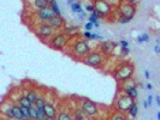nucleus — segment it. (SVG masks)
<instances>
[{
	"label": "nucleus",
	"instance_id": "obj_44",
	"mask_svg": "<svg viewBox=\"0 0 160 120\" xmlns=\"http://www.w3.org/2000/svg\"><path fill=\"white\" fill-rule=\"evenodd\" d=\"M137 43H143V40H142V37L140 36H137Z\"/></svg>",
	"mask_w": 160,
	"mask_h": 120
},
{
	"label": "nucleus",
	"instance_id": "obj_15",
	"mask_svg": "<svg viewBox=\"0 0 160 120\" xmlns=\"http://www.w3.org/2000/svg\"><path fill=\"white\" fill-rule=\"evenodd\" d=\"M70 7H71V11H72V12H75V13L78 15V18H80V19H83V17H84V11L82 10L80 2L75 1V2H72V4L70 5Z\"/></svg>",
	"mask_w": 160,
	"mask_h": 120
},
{
	"label": "nucleus",
	"instance_id": "obj_25",
	"mask_svg": "<svg viewBox=\"0 0 160 120\" xmlns=\"http://www.w3.org/2000/svg\"><path fill=\"white\" fill-rule=\"evenodd\" d=\"M29 111H30V119H38V107L33 104L29 108Z\"/></svg>",
	"mask_w": 160,
	"mask_h": 120
},
{
	"label": "nucleus",
	"instance_id": "obj_2",
	"mask_svg": "<svg viewBox=\"0 0 160 120\" xmlns=\"http://www.w3.org/2000/svg\"><path fill=\"white\" fill-rule=\"evenodd\" d=\"M89 52H90V47L84 40L76 41L72 46V49H71V54L76 58H83Z\"/></svg>",
	"mask_w": 160,
	"mask_h": 120
},
{
	"label": "nucleus",
	"instance_id": "obj_20",
	"mask_svg": "<svg viewBox=\"0 0 160 120\" xmlns=\"http://www.w3.org/2000/svg\"><path fill=\"white\" fill-rule=\"evenodd\" d=\"M125 94L126 95H129L131 99H136L137 97V95H139V91H137V89H136V86L135 85H133V86H129V88H126L125 89Z\"/></svg>",
	"mask_w": 160,
	"mask_h": 120
},
{
	"label": "nucleus",
	"instance_id": "obj_19",
	"mask_svg": "<svg viewBox=\"0 0 160 120\" xmlns=\"http://www.w3.org/2000/svg\"><path fill=\"white\" fill-rule=\"evenodd\" d=\"M17 103L20 104V106H23V107H28V108H30L34 103L31 102V101L29 100L27 96H24V95H22L20 97H18V100H17Z\"/></svg>",
	"mask_w": 160,
	"mask_h": 120
},
{
	"label": "nucleus",
	"instance_id": "obj_42",
	"mask_svg": "<svg viewBox=\"0 0 160 120\" xmlns=\"http://www.w3.org/2000/svg\"><path fill=\"white\" fill-rule=\"evenodd\" d=\"M155 102H157V104H158V106H160V96L159 95H157V96H155Z\"/></svg>",
	"mask_w": 160,
	"mask_h": 120
},
{
	"label": "nucleus",
	"instance_id": "obj_41",
	"mask_svg": "<svg viewBox=\"0 0 160 120\" xmlns=\"http://www.w3.org/2000/svg\"><path fill=\"white\" fill-rule=\"evenodd\" d=\"M144 77H146L147 79L151 77V75H149V71H148V70H146V71H144Z\"/></svg>",
	"mask_w": 160,
	"mask_h": 120
},
{
	"label": "nucleus",
	"instance_id": "obj_30",
	"mask_svg": "<svg viewBox=\"0 0 160 120\" xmlns=\"http://www.w3.org/2000/svg\"><path fill=\"white\" fill-rule=\"evenodd\" d=\"M131 19H133V18H130V17H124V16H120L119 23L120 24H126V23H129Z\"/></svg>",
	"mask_w": 160,
	"mask_h": 120
},
{
	"label": "nucleus",
	"instance_id": "obj_31",
	"mask_svg": "<svg viewBox=\"0 0 160 120\" xmlns=\"http://www.w3.org/2000/svg\"><path fill=\"white\" fill-rule=\"evenodd\" d=\"M83 37H84V39H87V40H92V39H93V36H92L90 30H85V31H84V34H83Z\"/></svg>",
	"mask_w": 160,
	"mask_h": 120
},
{
	"label": "nucleus",
	"instance_id": "obj_35",
	"mask_svg": "<svg viewBox=\"0 0 160 120\" xmlns=\"http://www.w3.org/2000/svg\"><path fill=\"white\" fill-rule=\"evenodd\" d=\"M92 15H93V16H95V17H96L98 19H99V18H102V15H101L100 12H99V11L96 10V9H95V10H94V11L92 12Z\"/></svg>",
	"mask_w": 160,
	"mask_h": 120
},
{
	"label": "nucleus",
	"instance_id": "obj_24",
	"mask_svg": "<svg viewBox=\"0 0 160 120\" xmlns=\"http://www.w3.org/2000/svg\"><path fill=\"white\" fill-rule=\"evenodd\" d=\"M59 120H69V119H72V117H70V113L67 112V111H63V112H60L59 114H58V117H57Z\"/></svg>",
	"mask_w": 160,
	"mask_h": 120
},
{
	"label": "nucleus",
	"instance_id": "obj_38",
	"mask_svg": "<svg viewBox=\"0 0 160 120\" xmlns=\"http://www.w3.org/2000/svg\"><path fill=\"white\" fill-rule=\"evenodd\" d=\"M92 36H93V39H98V40H102V36L99 35V34H92Z\"/></svg>",
	"mask_w": 160,
	"mask_h": 120
},
{
	"label": "nucleus",
	"instance_id": "obj_37",
	"mask_svg": "<svg viewBox=\"0 0 160 120\" xmlns=\"http://www.w3.org/2000/svg\"><path fill=\"white\" fill-rule=\"evenodd\" d=\"M141 37H142L143 42H148V41H149V36H148V34H142Z\"/></svg>",
	"mask_w": 160,
	"mask_h": 120
},
{
	"label": "nucleus",
	"instance_id": "obj_11",
	"mask_svg": "<svg viewBox=\"0 0 160 120\" xmlns=\"http://www.w3.org/2000/svg\"><path fill=\"white\" fill-rule=\"evenodd\" d=\"M116 46H117L116 42H112V41H105V42L100 46L102 54H105V55H110V54H112V52L115 51Z\"/></svg>",
	"mask_w": 160,
	"mask_h": 120
},
{
	"label": "nucleus",
	"instance_id": "obj_5",
	"mask_svg": "<svg viewBox=\"0 0 160 120\" xmlns=\"http://www.w3.org/2000/svg\"><path fill=\"white\" fill-rule=\"evenodd\" d=\"M81 108L84 111V113L89 118H95L98 115V107L93 101L88 99H82L81 100Z\"/></svg>",
	"mask_w": 160,
	"mask_h": 120
},
{
	"label": "nucleus",
	"instance_id": "obj_3",
	"mask_svg": "<svg viewBox=\"0 0 160 120\" xmlns=\"http://www.w3.org/2000/svg\"><path fill=\"white\" fill-rule=\"evenodd\" d=\"M69 41V34H66L65 31L64 33H58L56 34L52 40L49 42V46L53 48V49H57V51H63L64 47L66 46V42Z\"/></svg>",
	"mask_w": 160,
	"mask_h": 120
},
{
	"label": "nucleus",
	"instance_id": "obj_4",
	"mask_svg": "<svg viewBox=\"0 0 160 120\" xmlns=\"http://www.w3.org/2000/svg\"><path fill=\"white\" fill-rule=\"evenodd\" d=\"M133 104H134V99H131V97H130L129 95H126V94H125V95H122V96L118 97L117 101H116V107H117V109L119 111L120 113H123V114L128 113Z\"/></svg>",
	"mask_w": 160,
	"mask_h": 120
},
{
	"label": "nucleus",
	"instance_id": "obj_29",
	"mask_svg": "<svg viewBox=\"0 0 160 120\" xmlns=\"http://www.w3.org/2000/svg\"><path fill=\"white\" fill-rule=\"evenodd\" d=\"M89 22H92V23L94 24L95 28H99V22H98V18H96L95 16L90 15V16H89Z\"/></svg>",
	"mask_w": 160,
	"mask_h": 120
},
{
	"label": "nucleus",
	"instance_id": "obj_17",
	"mask_svg": "<svg viewBox=\"0 0 160 120\" xmlns=\"http://www.w3.org/2000/svg\"><path fill=\"white\" fill-rule=\"evenodd\" d=\"M23 95H24V96H27V97L33 103H35V101L38 100V97H39L38 91H36V90H34V89H28V90H24Z\"/></svg>",
	"mask_w": 160,
	"mask_h": 120
},
{
	"label": "nucleus",
	"instance_id": "obj_18",
	"mask_svg": "<svg viewBox=\"0 0 160 120\" xmlns=\"http://www.w3.org/2000/svg\"><path fill=\"white\" fill-rule=\"evenodd\" d=\"M12 111H13V119H24V115H23V112H22V107L20 104H12Z\"/></svg>",
	"mask_w": 160,
	"mask_h": 120
},
{
	"label": "nucleus",
	"instance_id": "obj_45",
	"mask_svg": "<svg viewBox=\"0 0 160 120\" xmlns=\"http://www.w3.org/2000/svg\"><path fill=\"white\" fill-rule=\"evenodd\" d=\"M147 89H149V90H151V89H153V85H152L151 83H147Z\"/></svg>",
	"mask_w": 160,
	"mask_h": 120
},
{
	"label": "nucleus",
	"instance_id": "obj_32",
	"mask_svg": "<svg viewBox=\"0 0 160 120\" xmlns=\"http://www.w3.org/2000/svg\"><path fill=\"white\" fill-rule=\"evenodd\" d=\"M120 47H122V49H128V46H129V42L125 40H122L119 42Z\"/></svg>",
	"mask_w": 160,
	"mask_h": 120
},
{
	"label": "nucleus",
	"instance_id": "obj_8",
	"mask_svg": "<svg viewBox=\"0 0 160 120\" xmlns=\"http://www.w3.org/2000/svg\"><path fill=\"white\" fill-rule=\"evenodd\" d=\"M54 29L48 24V23H42L41 25H39V29L36 31V35L40 40L45 41L46 39H49L53 35Z\"/></svg>",
	"mask_w": 160,
	"mask_h": 120
},
{
	"label": "nucleus",
	"instance_id": "obj_7",
	"mask_svg": "<svg viewBox=\"0 0 160 120\" xmlns=\"http://www.w3.org/2000/svg\"><path fill=\"white\" fill-rule=\"evenodd\" d=\"M118 9H119L120 15L124 16V17L133 18L135 16V13H136V6H135V4H131V2L125 1V0L120 2Z\"/></svg>",
	"mask_w": 160,
	"mask_h": 120
},
{
	"label": "nucleus",
	"instance_id": "obj_28",
	"mask_svg": "<svg viewBox=\"0 0 160 120\" xmlns=\"http://www.w3.org/2000/svg\"><path fill=\"white\" fill-rule=\"evenodd\" d=\"M20 107H22V112H23L24 119H30V111H29V108L28 107H23V106H20Z\"/></svg>",
	"mask_w": 160,
	"mask_h": 120
},
{
	"label": "nucleus",
	"instance_id": "obj_10",
	"mask_svg": "<svg viewBox=\"0 0 160 120\" xmlns=\"http://www.w3.org/2000/svg\"><path fill=\"white\" fill-rule=\"evenodd\" d=\"M36 16H38V18H39L42 23H48L49 19H51L53 16H56V12L52 10L51 6H48V7H45V9H42V10L36 11Z\"/></svg>",
	"mask_w": 160,
	"mask_h": 120
},
{
	"label": "nucleus",
	"instance_id": "obj_1",
	"mask_svg": "<svg viewBox=\"0 0 160 120\" xmlns=\"http://www.w3.org/2000/svg\"><path fill=\"white\" fill-rule=\"evenodd\" d=\"M134 71H135L134 65L130 64V62H125L115 72V77L118 82H125L128 79H131V77L134 75Z\"/></svg>",
	"mask_w": 160,
	"mask_h": 120
},
{
	"label": "nucleus",
	"instance_id": "obj_39",
	"mask_svg": "<svg viewBox=\"0 0 160 120\" xmlns=\"http://www.w3.org/2000/svg\"><path fill=\"white\" fill-rule=\"evenodd\" d=\"M154 52L157 54H160V46H154Z\"/></svg>",
	"mask_w": 160,
	"mask_h": 120
},
{
	"label": "nucleus",
	"instance_id": "obj_21",
	"mask_svg": "<svg viewBox=\"0 0 160 120\" xmlns=\"http://www.w3.org/2000/svg\"><path fill=\"white\" fill-rule=\"evenodd\" d=\"M72 119H81V120H84V119H89V117L84 113V111L82 108H77L75 111V117H72Z\"/></svg>",
	"mask_w": 160,
	"mask_h": 120
},
{
	"label": "nucleus",
	"instance_id": "obj_43",
	"mask_svg": "<svg viewBox=\"0 0 160 120\" xmlns=\"http://www.w3.org/2000/svg\"><path fill=\"white\" fill-rule=\"evenodd\" d=\"M148 106H149L148 101H143V107H144V108H148Z\"/></svg>",
	"mask_w": 160,
	"mask_h": 120
},
{
	"label": "nucleus",
	"instance_id": "obj_23",
	"mask_svg": "<svg viewBox=\"0 0 160 120\" xmlns=\"http://www.w3.org/2000/svg\"><path fill=\"white\" fill-rule=\"evenodd\" d=\"M129 115L131 117V118H136L137 117V114H139V106L136 104V103H134L133 106H131V108L129 109Z\"/></svg>",
	"mask_w": 160,
	"mask_h": 120
},
{
	"label": "nucleus",
	"instance_id": "obj_26",
	"mask_svg": "<svg viewBox=\"0 0 160 120\" xmlns=\"http://www.w3.org/2000/svg\"><path fill=\"white\" fill-rule=\"evenodd\" d=\"M64 31H65L66 34L71 35V34H74V33H77V31H78V26H75V25H71V26H65Z\"/></svg>",
	"mask_w": 160,
	"mask_h": 120
},
{
	"label": "nucleus",
	"instance_id": "obj_34",
	"mask_svg": "<svg viewBox=\"0 0 160 120\" xmlns=\"http://www.w3.org/2000/svg\"><path fill=\"white\" fill-rule=\"evenodd\" d=\"M94 10H95V6L92 5V4H89V5L85 6V11H88V12H93Z\"/></svg>",
	"mask_w": 160,
	"mask_h": 120
},
{
	"label": "nucleus",
	"instance_id": "obj_16",
	"mask_svg": "<svg viewBox=\"0 0 160 120\" xmlns=\"http://www.w3.org/2000/svg\"><path fill=\"white\" fill-rule=\"evenodd\" d=\"M48 6H49V0H33V7L36 11L48 7Z\"/></svg>",
	"mask_w": 160,
	"mask_h": 120
},
{
	"label": "nucleus",
	"instance_id": "obj_22",
	"mask_svg": "<svg viewBox=\"0 0 160 120\" xmlns=\"http://www.w3.org/2000/svg\"><path fill=\"white\" fill-rule=\"evenodd\" d=\"M49 6L52 7V10L56 12V15L58 16H61V12H60V9H59V5L57 2V0H49Z\"/></svg>",
	"mask_w": 160,
	"mask_h": 120
},
{
	"label": "nucleus",
	"instance_id": "obj_47",
	"mask_svg": "<svg viewBox=\"0 0 160 120\" xmlns=\"http://www.w3.org/2000/svg\"><path fill=\"white\" fill-rule=\"evenodd\" d=\"M157 118L160 120V112H158V114H157Z\"/></svg>",
	"mask_w": 160,
	"mask_h": 120
},
{
	"label": "nucleus",
	"instance_id": "obj_12",
	"mask_svg": "<svg viewBox=\"0 0 160 120\" xmlns=\"http://www.w3.org/2000/svg\"><path fill=\"white\" fill-rule=\"evenodd\" d=\"M43 111L47 115L48 119H56L58 117V113H57V108L51 103V102H47L43 107Z\"/></svg>",
	"mask_w": 160,
	"mask_h": 120
},
{
	"label": "nucleus",
	"instance_id": "obj_9",
	"mask_svg": "<svg viewBox=\"0 0 160 120\" xmlns=\"http://www.w3.org/2000/svg\"><path fill=\"white\" fill-rule=\"evenodd\" d=\"M94 6L102 15V17L108 16L110 12H111V10H112V5L107 0H95L94 1Z\"/></svg>",
	"mask_w": 160,
	"mask_h": 120
},
{
	"label": "nucleus",
	"instance_id": "obj_6",
	"mask_svg": "<svg viewBox=\"0 0 160 120\" xmlns=\"http://www.w3.org/2000/svg\"><path fill=\"white\" fill-rule=\"evenodd\" d=\"M87 65L92 66V67H95V69H99L102 65V55L98 52H89L87 55H85V59L83 60Z\"/></svg>",
	"mask_w": 160,
	"mask_h": 120
},
{
	"label": "nucleus",
	"instance_id": "obj_27",
	"mask_svg": "<svg viewBox=\"0 0 160 120\" xmlns=\"http://www.w3.org/2000/svg\"><path fill=\"white\" fill-rule=\"evenodd\" d=\"M46 103H47V101L45 100L43 97H41V96H39V97H38V100L35 101V103H34V104H35L36 107H39V108H43Z\"/></svg>",
	"mask_w": 160,
	"mask_h": 120
},
{
	"label": "nucleus",
	"instance_id": "obj_40",
	"mask_svg": "<svg viewBox=\"0 0 160 120\" xmlns=\"http://www.w3.org/2000/svg\"><path fill=\"white\" fill-rule=\"evenodd\" d=\"M147 101H148V103H149V104H152V103H153V96H152V95H149V96H148V99H147Z\"/></svg>",
	"mask_w": 160,
	"mask_h": 120
},
{
	"label": "nucleus",
	"instance_id": "obj_33",
	"mask_svg": "<svg viewBox=\"0 0 160 120\" xmlns=\"http://www.w3.org/2000/svg\"><path fill=\"white\" fill-rule=\"evenodd\" d=\"M93 26H94V24H93L92 22H87V23L84 24V29H85V30H92Z\"/></svg>",
	"mask_w": 160,
	"mask_h": 120
},
{
	"label": "nucleus",
	"instance_id": "obj_13",
	"mask_svg": "<svg viewBox=\"0 0 160 120\" xmlns=\"http://www.w3.org/2000/svg\"><path fill=\"white\" fill-rule=\"evenodd\" d=\"M48 24H49L54 30H59V29H61V28L64 26V19L61 18V16L56 15V16H53V17L49 19Z\"/></svg>",
	"mask_w": 160,
	"mask_h": 120
},
{
	"label": "nucleus",
	"instance_id": "obj_46",
	"mask_svg": "<svg viewBox=\"0 0 160 120\" xmlns=\"http://www.w3.org/2000/svg\"><path fill=\"white\" fill-rule=\"evenodd\" d=\"M125 1H129V2H131V4H136L139 0H125Z\"/></svg>",
	"mask_w": 160,
	"mask_h": 120
},
{
	"label": "nucleus",
	"instance_id": "obj_14",
	"mask_svg": "<svg viewBox=\"0 0 160 120\" xmlns=\"http://www.w3.org/2000/svg\"><path fill=\"white\" fill-rule=\"evenodd\" d=\"M1 114L5 115L7 119H13L12 106H10V104H7V103H2V106H1Z\"/></svg>",
	"mask_w": 160,
	"mask_h": 120
},
{
	"label": "nucleus",
	"instance_id": "obj_36",
	"mask_svg": "<svg viewBox=\"0 0 160 120\" xmlns=\"http://www.w3.org/2000/svg\"><path fill=\"white\" fill-rule=\"evenodd\" d=\"M112 119H113V120H124V119H125V115L116 114V115H113V117H112Z\"/></svg>",
	"mask_w": 160,
	"mask_h": 120
}]
</instances>
